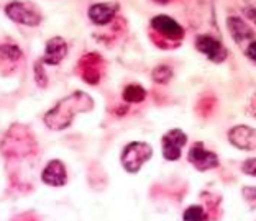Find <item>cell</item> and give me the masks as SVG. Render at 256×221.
Wrapping results in <instances>:
<instances>
[{"instance_id":"2e32d148","label":"cell","mask_w":256,"mask_h":221,"mask_svg":"<svg viewBox=\"0 0 256 221\" xmlns=\"http://www.w3.org/2000/svg\"><path fill=\"white\" fill-rule=\"evenodd\" d=\"M171 75H172L171 67H168V66H160V67H156V69H154V72H153V79H154V82L166 84L168 80L171 79Z\"/></svg>"},{"instance_id":"52a82bcc","label":"cell","mask_w":256,"mask_h":221,"mask_svg":"<svg viewBox=\"0 0 256 221\" xmlns=\"http://www.w3.org/2000/svg\"><path fill=\"white\" fill-rule=\"evenodd\" d=\"M151 26H153V30L156 33H160L161 36L171 39V41H179V39L184 36L181 25L168 15H156L154 18L151 20Z\"/></svg>"},{"instance_id":"7c38bea8","label":"cell","mask_w":256,"mask_h":221,"mask_svg":"<svg viewBox=\"0 0 256 221\" xmlns=\"http://www.w3.org/2000/svg\"><path fill=\"white\" fill-rule=\"evenodd\" d=\"M226 26H228V30L232 33V36H234V39L238 43H242L243 39H248V38L253 36L252 28H250L243 20L236 18V16H230L228 21H226Z\"/></svg>"},{"instance_id":"277c9868","label":"cell","mask_w":256,"mask_h":221,"mask_svg":"<svg viewBox=\"0 0 256 221\" xmlns=\"http://www.w3.org/2000/svg\"><path fill=\"white\" fill-rule=\"evenodd\" d=\"M188 159L197 171H208V169H215L218 166L217 154L204 148V143H194L188 154Z\"/></svg>"},{"instance_id":"8fae6325","label":"cell","mask_w":256,"mask_h":221,"mask_svg":"<svg viewBox=\"0 0 256 221\" xmlns=\"http://www.w3.org/2000/svg\"><path fill=\"white\" fill-rule=\"evenodd\" d=\"M68 54V43L62 38H51L46 43V49L43 54V62L46 64H60Z\"/></svg>"},{"instance_id":"d6986e66","label":"cell","mask_w":256,"mask_h":221,"mask_svg":"<svg viewBox=\"0 0 256 221\" xmlns=\"http://www.w3.org/2000/svg\"><path fill=\"white\" fill-rule=\"evenodd\" d=\"M246 56L250 57V59H253L256 62V41H252L248 44L246 48Z\"/></svg>"},{"instance_id":"ffe728a7","label":"cell","mask_w":256,"mask_h":221,"mask_svg":"<svg viewBox=\"0 0 256 221\" xmlns=\"http://www.w3.org/2000/svg\"><path fill=\"white\" fill-rule=\"evenodd\" d=\"M253 110H254V115H256V97H254V100H253Z\"/></svg>"},{"instance_id":"6da1fadb","label":"cell","mask_w":256,"mask_h":221,"mask_svg":"<svg viewBox=\"0 0 256 221\" xmlns=\"http://www.w3.org/2000/svg\"><path fill=\"white\" fill-rule=\"evenodd\" d=\"M92 108H94V100L86 92H74L58 102L56 107L44 115V123L51 130H64L72 123L76 115L90 112Z\"/></svg>"},{"instance_id":"e0dca14e","label":"cell","mask_w":256,"mask_h":221,"mask_svg":"<svg viewBox=\"0 0 256 221\" xmlns=\"http://www.w3.org/2000/svg\"><path fill=\"white\" fill-rule=\"evenodd\" d=\"M22 56L20 49L15 44H4L2 46V57L4 61H16Z\"/></svg>"},{"instance_id":"4fadbf2b","label":"cell","mask_w":256,"mask_h":221,"mask_svg":"<svg viewBox=\"0 0 256 221\" xmlns=\"http://www.w3.org/2000/svg\"><path fill=\"white\" fill-rule=\"evenodd\" d=\"M146 97V92L142 85L138 84H133V85H128L126 89L124 90V98L126 102H142L143 98Z\"/></svg>"},{"instance_id":"ba28073f","label":"cell","mask_w":256,"mask_h":221,"mask_svg":"<svg viewBox=\"0 0 256 221\" xmlns=\"http://www.w3.org/2000/svg\"><path fill=\"white\" fill-rule=\"evenodd\" d=\"M228 139L238 149H243V151L256 149V130L246 125L232 128L228 131Z\"/></svg>"},{"instance_id":"9a60e30c","label":"cell","mask_w":256,"mask_h":221,"mask_svg":"<svg viewBox=\"0 0 256 221\" xmlns=\"http://www.w3.org/2000/svg\"><path fill=\"white\" fill-rule=\"evenodd\" d=\"M238 7L245 13L250 20L256 23V0H235Z\"/></svg>"},{"instance_id":"8992f818","label":"cell","mask_w":256,"mask_h":221,"mask_svg":"<svg viewBox=\"0 0 256 221\" xmlns=\"http://www.w3.org/2000/svg\"><path fill=\"white\" fill-rule=\"evenodd\" d=\"M196 48L200 51L202 54H206L212 62H224L226 57V49L224 44L207 34H200L196 38Z\"/></svg>"},{"instance_id":"30bf717a","label":"cell","mask_w":256,"mask_h":221,"mask_svg":"<svg viewBox=\"0 0 256 221\" xmlns=\"http://www.w3.org/2000/svg\"><path fill=\"white\" fill-rule=\"evenodd\" d=\"M118 11V5L117 3H94L90 5L89 11H87V15H89V18L92 23H96V25H106V23L112 21V18L115 15H117Z\"/></svg>"},{"instance_id":"7a4b0ae2","label":"cell","mask_w":256,"mask_h":221,"mask_svg":"<svg viewBox=\"0 0 256 221\" xmlns=\"http://www.w3.org/2000/svg\"><path fill=\"white\" fill-rule=\"evenodd\" d=\"M153 156V149L148 143H142V141H135L126 144L124 153H122V166L126 172L130 174H136L140 169L143 167L144 162H148Z\"/></svg>"},{"instance_id":"3957f363","label":"cell","mask_w":256,"mask_h":221,"mask_svg":"<svg viewBox=\"0 0 256 221\" xmlns=\"http://www.w3.org/2000/svg\"><path fill=\"white\" fill-rule=\"evenodd\" d=\"M5 15L12 21L20 23L26 26H36L42 23V13L36 10L33 3L28 2H10L5 7Z\"/></svg>"},{"instance_id":"9c48e42d","label":"cell","mask_w":256,"mask_h":221,"mask_svg":"<svg viewBox=\"0 0 256 221\" xmlns=\"http://www.w3.org/2000/svg\"><path fill=\"white\" fill-rule=\"evenodd\" d=\"M42 180L46 185H51V187H62V185H66L68 182L66 167L58 159L50 161L42 174Z\"/></svg>"},{"instance_id":"ac0fdd59","label":"cell","mask_w":256,"mask_h":221,"mask_svg":"<svg viewBox=\"0 0 256 221\" xmlns=\"http://www.w3.org/2000/svg\"><path fill=\"white\" fill-rule=\"evenodd\" d=\"M242 171L245 172V174H248V176H253V177H256V158H253V159H248V161L243 162Z\"/></svg>"},{"instance_id":"5bb4252c","label":"cell","mask_w":256,"mask_h":221,"mask_svg":"<svg viewBox=\"0 0 256 221\" xmlns=\"http://www.w3.org/2000/svg\"><path fill=\"white\" fill-rule=\"evenodd\" d=\"M182 220H184V221H208L206 212H204V210H202V207H199V205H192V207H189L188 210L184 212Z\"/></svg>"},{"instance_id":"5b68a950","label":"cell","mask_w":256,"mask_h":221,"mask_svg":"<svg viewBox=\"0 0 256 221\" xmlns=\"http://www.w3.org/2000/svg\"><path fill=\"white\" fill-rule=\"evenodd\" d=\"M188 143V135L182 130H171L162 136V156L168 161H178L181 158V151Z\"/></svg>"}]
</instances>
